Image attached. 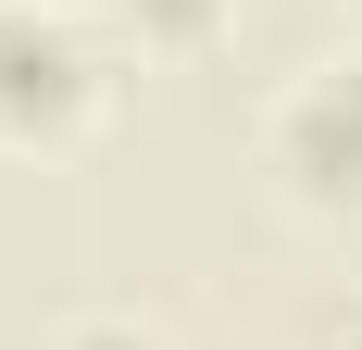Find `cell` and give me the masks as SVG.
Masks as SVG:
<instances>
[{"instance_id": "5b68a950", "label": "cell", "mask_w": 362, "mask_h": 350, "mask_svg": "<svg viewBox=\"0 0 362 350\" xmlns=\"http://www.w3.org/2000/svg\"><path fill=\"white\" fill-rule=\"evenodd\" d=\"M325 75H337V88H350V101H362V38H350V50H337V63H325Z\"/></svg>"}, {"instance_id": "6da1fadb", "label": "cell", "mask_w": 362, "mask_h": 350, "mask_svg": "<svg viewBox=\"0 0 362 350\" xmlns=\"http://www.w3.org/2000/svg\"><path fill=\"white\" fill-rule=\"evenodd\" d=\"M112 125V38L88 0H0V150L63 163Z\"/></svg>"}, {"instance_id": "8992f818", "label": "cell", "mask_w": 362, "mask_h": 350, "mask_svg": "<svg viewBox=\"0 0 362 350\" xmlns=\"http://www.w3.org/2000/svg\"><path fill=\"white\" fill-rule=\"evenodd\" d=\"M337 350H362V313H350V325H337Z\"/></svg>"}, {"instance_id": "52a82bcc", "label": "cell", "mask_w": 362, "mask_h": 350, "mask_svg": "<svg viewBox=\"0 0 362 350\" xmlns=\"http://www.w3.org/2000/svg\"><path fill=\"white\" fill-rule=\"evenodd\" d=\"M350 26H362V0H350Z\"/></svg>"}, {"instance_id": "7a4b0ae2", "label": "cell", "mask_w": 362, "mask_h": 350, "mask_svg": "<svg viewBox=\"0 0 362 350\" xmlns=\"http://www.w3.org/2000/svg\"><path fill=\"white\" fill-rule=\"evenodd\" d=\"M262 175H275V201L313 213V225H350L362 213V101L325 63L262 101Z\"/></svg>"}, {"instance_id": "277c9868", "label": "cell", "mask_w": 362, "mask_h": 350, "mask_svg": "<svg viewBox=\"0 0 362 350\" xmlns=\"http://www.w3.org/2000/svg\"><path fill=\"white\" fill-rule=\"evenodd\" d=\"M50 350H163V325H138V313H75Z\"/></svg>"}, {"instance_id": "3957f363", "label": "cell", "mask_w": 362, "mask_h": 350, "mask_svg": "<svg viewBox=\"0 0 362 350\" xmlns=\"http://www.w3.org/2000/svg\"><path fill=\"white\" fill-rule=\"evenodd\" d=\"M100 13L112 50H138V63H213L225 26H238V0H88Z\"/></svg>"}]
</instances>
